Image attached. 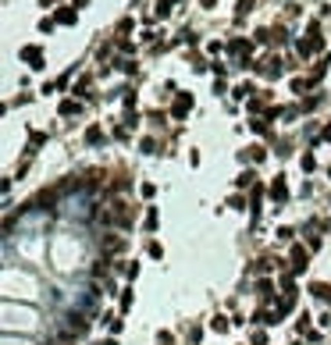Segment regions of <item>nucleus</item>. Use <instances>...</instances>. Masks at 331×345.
<instances>
[{
	"instance_id": "obj_1",
	"label": "nucleus",
	"mask_w": 331,
	"mask_h": 345,
	"mask_svg": "<svg viewBox=\"0 0 331 345\" xmlns=\"http://www.w3.org/2000/svg\"><path fill=\"white\" fill-rule=\"evenodd\" d=\"M292 267H296V271L306 267V253H303V249H296V264H292Z\"/></svg>"
}]
</instances>
